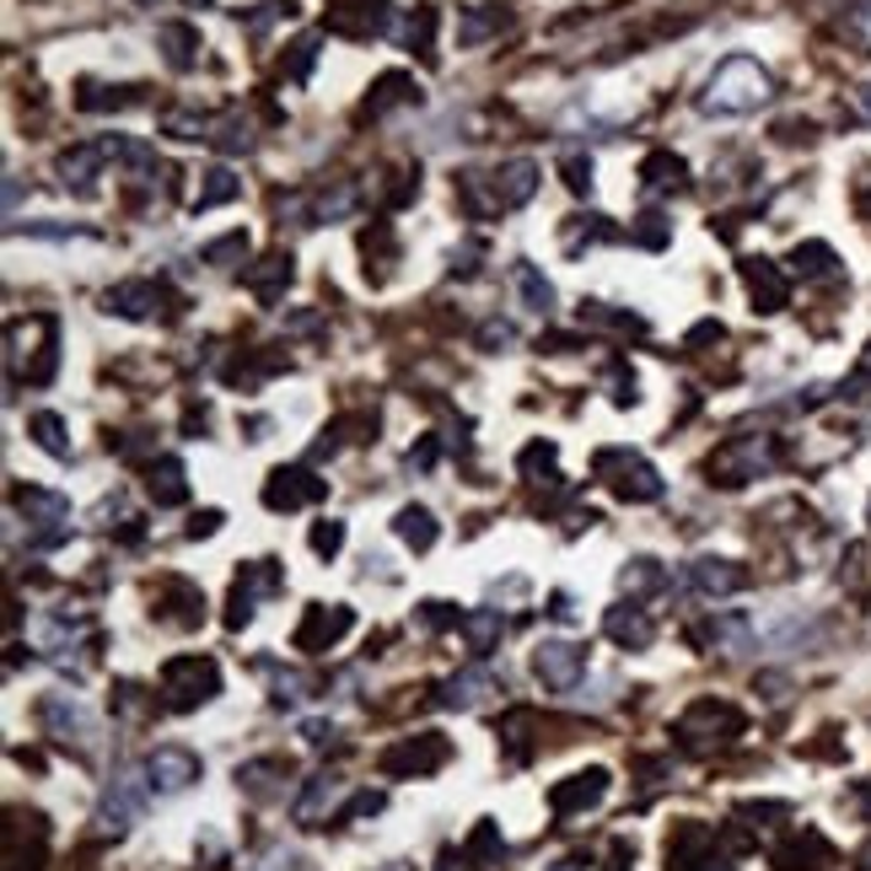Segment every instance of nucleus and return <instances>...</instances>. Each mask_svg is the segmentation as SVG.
I'll return each instance as SVG.
<instances>
[{
  "label": "nucleus",
  "mask_w": 871,
  "mask_h": 871,
  "mask_svg": "<svg viewBox=\"0 0 871 871\" xmlns=\"http://www.w3.org/2000/svg\"><path fill=\"white\" fill-rule=\"evenodd\" d=\"M769 97H775L769 70L758 60H747V55H732V60H721L710 70V81L699 92V114H710V119H743V114H758Z\"/></svg>",
  "instance_id": "nucleus-1"
},
{
  "label": "nucleus",
  "mask_w": 871,
  "mask_h": 871,
  "mask_svg": "<svg viewBox=\"0 0 871 871\" xmlns=\"http://www.w3.org/2000/svg\"><path fill=\"white\" fill-rule=\"evenodd\" d=\"M544 184L538 162L516 156V162H500L496 173H463L457 178V194H463V210L468 216H500V210H516L527 205Z\"/></svg>",
  "instance_id": "nucleus-2"
},
{
  "label": "nucleus",
  "mask_w": 871,
  "mask_h": 871,
  "mask_svg": "<svg viewBox=\"0 0 871 871\" xmlns=\"http://www.w3.org/2000/svg\"><path fill=\"white\" fill-rule=\"evenodd\" d=\"M597 474L614 485V496L619 500H657L662 496V474H657L640 452H629V446L597 452Z\"/></svg>",
  "instance_id": "nucleus-3"
},
{
  "label": "nucleus",
  "mask_w": 871,
  "mask_h": 871,
  "mask_svg": "<svg viewBox=\"0 0 871 871\" xmlns=\"http://www.w3.org/2000/svg\"><path fill=\"white\" fill-rule=\"evenodd\" d=\"M162 688H167V705H173V710H194V705H205V699L221 688V667H216L210 657H173V662L162 667Z\"/></svg>",
  "instance_id": "nucleus-4"
},
{
  "label": "nucleus",
  "mask_w": 871,
  "mask_h": 871,
  "mask_svg": "<svg viewBox=\"0 0 871 871\" xmlns=\"http://www.w3.org/2000/svg\"><path fill=\"white\" fill-rule=\"evenodd\" d=\"M11 506H16V516H27V527H33V544L38 549H49V544H60L65 533H70V500L55 496V490H11Z\"/></svg>",
  "instance_id": "nucleus-5"
},
{
  "label": "nucleus",
  "mask_w": 871,
  "mask_h": 871,
  "mask_svg": "<svg viewBox=\"0 0 871 871\" xmlns=\"http://www.w3.org/2000/svg\"><path fill=\"white\" fill-rule=\"evenodd\" d=\"M769 463H775V441L769 436H743V441H732V446H721L710 457V474H721V485H747Z\"/></svg>",
  "instance_id": "nucleus-6"
},
{
  "label": "nucleus",
  "mask_w": 871,
  "mask_h": 871,
  "mask_svg": "<svg viewBox=\"0 0 871 871\" xmlns=\"http://www.w3.org/2000/svg\"><path fill=\"white\" fill-rule=\"evenodd\" d=\"M194 780H199V758H194L188 747L167 743V747H156V753L146 758V786H151V791H162V797L184 791V786H194Z\"/></svg>",
  "instance_id": "nucleus-7"
},
{
  "label": "nucleus",
  "mask_w": 871,
  "mask_h": 871,
  "mask_svg": "<svg viewBox=\"0 0 871 871\" xmlns=\"http://www.w3.org/2000/svg\"><path fill=\"white\" fill-rule=\"evenodd\" d=\"M533 667H538L544 684L565 694V688L581 684V673H587V646H576V640H544L538 657H533Z\"/></svg>",
  "instance_id": "nucleus-8"
},
{
  "label": "nucleus",
  "mask_w": 871,
  "mask_h": 871,
  "mask_svg": "<svg viewBox=\"0 0 871 871\" xmlns=\"http://www.w3.org/2000/svg\"><path fill=\"white\" fill-rule=\"evenodd\" d=\"M323 479H312L307 468H275L269 474V485H264V506L269 511H297V506H312V500H323Z\"/></svg>",
  "instance_id": "nucleus-9"
},
{
  "label": "nucleus",
  "mask_w": 871,
  "mask_h": 871,
  "mask_svg": "<svg viewBox=\"0 0 871 871\" xmlns=\"http://www.w3.org/2000/svg\"><path fill=\"white\" fill-rule=\"evenodd\" d=\"M38 716H44V727L55 732V743H76L81 753L92 747V716H86L70 694H49V699L38 705Z\"/></svg>",
  "instance_id": "nucleus-10"
},
{
  "label": "nucleus",
  "mask_w": 871,
  "mask_h": 871,
  "mask_svg": "<svg viewBox=\"0 0 871 871\" xmlns=\"http://www.w3.org/2000/svg\"><path fill=\"white\" fill-rule=\"evenodd\" d=\"M328 27L345 38H376L387 33V0H345L328 11Z\"/></svg>",
  "instance_id": "nucleus-11"
},
{
  "label": "nucleus",
  "mask_w": 871,
  "mask_h": 871,
  "mask_svg": "<svg viewBox=\"0 0 871 871\" xmlns=\"http://www.w3.org/2000/svg\"><path fill=\"white\" fill-rule=\"evenodd\" d=\"M743 565L732 560H716V555H705V560H688V587L699 592V597H732V592H743Z\"/></svg>",
  "instance_id": "nucleus-12"
},
{
  "label": "nucleus",
  "mask_w": 871,
  "mask_h": 871,
  "mask_svg": "<svg viewBox=\"0 0 871 871\" xmlns=\"http://www.w3.org/2000/svg\"><path fill=\"white\" fill-rule=\"evenodd\" d=\"M350 624H356L350 608H307V624L297 629V646H302V651H328Z\"/></svg>",
  "instance_id": "nucleus-13"
},
{
  "label": "nucleus",
  "mask_w": 871,
  "mask_h": 871,
  "mask_svg": "<svg viewBox=\"0 0 871 871\" xmlns=\"http://www.w3.org/2000/svg\"><path fill=\"white\" fill-rule=\"evenodd\" d=\"M258 592H280V570H275L269 560L248 565V581H237V592H232V614H227L232 629L253 619V597H258Z\"/></svg>",
  "instance_id": "nucleus-14"
},
{
  "label": "nucleus",
  "mask_w": 871,
  "mask_h": 871,
  "mask_svg": "<svg viewBox=\"0 0 871 871\" xmlns=\"http://www.w3.org/2000/svg\"><path fill=\"white\" fill-rule=\"evenodd\" d=\"M103 162H108V146H76V151H65V156H60L65 188L92 194V188H97V173H103Z\"/></svg>",
  "instance_id": "nucleus-15"
},
{
  "label": "nucleus",
  "mask_w": 871,
  "mask_h": 871,
  "mask_svg": "<svg viewBox=\"0 0 871 871\" xmlns=\"http://www.w3.org/2000/svg\"><path fill=\"white\" fill-rule=\"evenodd\" d=\"M291 253H269V258H258V269H248V291L258 302H280L286 297V286H291Z\"/></svg>",
  "instance_id": "nucleus-16"
},
{
  "label": "nucleus",
  "mask_w": 871,
  "mask_h": 871,
  "mask_svg": "<svg viewBox=\"0 0 871 871\" xmlns=\"http://www.w3.org/2000/svg\"><path fill=\"white\" fill-rule=\"evenodd\" d=\"M485 694H496V678H490V673H457V678L441 684L436 705H441V710H474V705H485Z\"/></svg>",
  "instance_id": "nucleus-17"
},
{
  "label": "nucleus",
  "mask_w": 871,
  "mask_h": 871,
  "mask_svg": "<svg viewBox=\"0 0 871 871\" xmlns=\"http://www.w3.org/2000/svg\"><path fill=\"white\" fill-rule=\"evenodd\" d=\"M743 280H747V291H753V307H758V312H780V307H786V280H780V269H775V264L753 258V264H743Z\"/></svg>",
  "instance_id": "nucleus-18"
},
{
  "label": "nucleus",
  "mask_w": 871,
  "mask_h": 871,
  "mask_svg": "<svg viewBox=\"0 0 871 871\" xmlns=\"http://www.w3.org/2000/svg\"><path fill=\"white\" fill-rule=\"evenodd\" d=\"M603 791H608V775H603V769H587V775H570V786H555L549 802H555V812H576V808L603 802Z\"/></svg>",
  "instance_id": "nucleus-19"
},
{
  "label": "nucleus",
  "mask_w": 871,
  "mask_h": 871,
  "mask_svg": "<svg viewBox=\"0 0 871 871\" xmlns=\"http://www.w3.org/2000/svg\"><path fill=\"white\" fill-rule=\"evenodd\" d=\"M409 103H420V86L404 76V70H387L382 81H376V92L367 97V114L382 119V114H393V108H409Z\"/></svg>",
  "instance_id": "nucleus-20"
},
{
  "label": "nucleus",
  "mask_w": 871,
  "mask_h": 871,
  "mask_svg": "<svg viewBox=\"0 0 871 871\" xmlns=\"http://www.w3.org/2000/svg\"><path fill=\"white\" fill-rule=\"evenodd\" d=\"M156 302H162V286H156V280H125V286L108 291V312H119V317H151Z\"/></svg>",
  "instance_id": "nucleus-21"
},
{
  "label": "nucleus",
  "mask_w": 871,
  "mask_h": 871,
  "mask_svg": "<svg viewBox=\"0 0 871 871\" xmlns=\"http://www.w3.org/2000/svg\"><path fill=\"white\" fill-rule=\"evenodd\" d=\"M441 758H446V743H441L436 732H426L420 743H409V747H398V753H387V758H382V769H387V775H398V769H436Z\"/></svg>",
  "instance_id": "nucleus-22"
},
{
  "label": "nucleus",
  "mask_w": 871,
  "mask_h": 871,
  "mask_svg": "<svg viewBox=\"0 0 871 871\" xmlns=\"http://www.w3.org/2000/svg\"><path fill=\"white\" fill-rule=\"evenodd\" d=\"M511 280H516V291H522V307H533V312H555V286L538 275V264H527V258H516L511 264Z\"/></svg>",
  "instance_id": "nucleus-23"
},
{
  "label": "nucleus",
  "mask_w": 871,
  "mask_h": 871,
  "mask_svg": "<svg viewBox=\"0 0 871 871\" xmlns=\"http://www.w3.org/2000/svg\"><path fill=\"white\" fill-rule=\"evenodd\" d=\"M156 44L167 49V65H173V70H188V65L199 60V33H194L188 22H162V27H156Z\"/></svg>",
  "instance_id": "nucleus-24"
},
{
  "label": "nucleus",
  "mask_w": 871,
  "mask_h": 871,
  "mask_svg": "<svg viewBox=\"0 0 871 871\" xmlns=\"http://www.w3.org/2000/svg\"><path fill=\"white\" fill-rule=\"evenodd\" d=\"M688 178V167H684V156H673V151H651L646 162H640V184L651 188H684Z\"/></svg>",
  "instance_id": "nucleus-25"
},
{
  "label": "nucleus",
  "mask_w": 871,
  "mask_h": 871,
  "mask_svg": "<svg viewBox=\"0 0 871 871\" xmlns=\"http://www.w3.org/2000/svg\"><path fill=\"white\" fill-rule=\"evenodd\" d=\"M608 635L619 640V646H629V651H646L651 646V619L640 614V608H608Z\"/></svg>",
  "instance_id": "nucleus-26"
},
{
  "label": "nucleus",
  "mask_w": 871,
  "mask_h": 871,
  "mask_svg": "<svg viewBox=\"0 0 871 871\" xmlns=\"http://www.w3.org/2000/svg\"><path fill=\"white\" fill-rule=\"evenodd\" d=\"M184 496H188L184 463H178V457H156V463H151V500H156V506H178Z\"/></svg>",
  "instance_id": "nucleus-27"
},
{
  "label": "nucleus",
  "mask_w": 871,
  "mask_h": 871,
  "mask_svg": "<svg viewBox=\"0 0 871 871\" xmlns=\"http://www.w3.org/2000/svg\"><path fill=\"white\" fill-rule=\"evenodd\" d=\"M393 527H398V538H404L409 549H420V555L431 549V544H436V533H441V527H436V516L426 511V506H404Z\"/></svg>",
  "instance_id": "nucleus-28"
},
{
  "label": "nucleus",
  "mask_w": 871,
  "mask_h": 871,
  "mask_svg": "<svg viewBox=\"0 0 871 871\" xmlns=\"http://www.w3.org/2000/svg\"><path fill=\"white\" fill-rule=\"evenodd\" d=\"M500 608H485V614H463V635H468V651L474 657H490L500 646Z\"/></svg>",
  "instance_id": "nucleus-29"
},
{
  "label": "nucleus",
  "mask_w": 871,
  "mask_h": 871,
  "mask_svg": "<svg viewBox=\"0 0 871 871\" xmlns=\"http://www.w3.org/2000/svg\"><path fill=\"white\" fill-rule=\"evenodd\" d=\"M103 817H108V828H129V823L140 817V791L129 786V775L108 786V797H103Z\"/></svg>",
  "instance_id": "nucleus-30"
},
{
  "label": "nucleus",
  "mask_w": 871,
  "mask_h": 871,
  "mask_svg": "<svg viewBox=\"0 0 871 871\" xmlns=\"http://www.w3.org/2000/svg\"><path fill=\"white\" fill-rule=\"evenodd\" d=\"M27 431H33V441H38L49 457H70V436H65V420L55 409H38V415L27 420Z\"/></svg>",
  "instance_id": "nucleus-31"
},
{
  "label": "nucleus",
  "mask_w": 871,
  "mask_h": 871,
  "mask_svg": "<svg viewBox=\"0 0 871 871\" xmlns=\"http://www.w3.org/2000/svg\"><path fill=\"white\" fill-rule=\"evenodd\" d=\"M339 791H345V780H334V775H317V780L307 786V797L297 802V817H302V823H317V817H323V808H334V797H339Z\"/></svg>",
  "instance_id": "nucleus-32"
},
{
  "label": "nucleus",
  "mask_w": 871,
  "mask_h": 871,
  "mask_svg": "<svg viewBox=\"0 0 871 871\" xmlns=\"http://www.w3.org/2000/svg\"><path fill=\"white\" fill-rule=\"evenodd\" d=\"M86 114H97V108H129V103H140L135 97V86H97V81H81V97H76Z\"/></svg>",
  "instance_id": "nucleus-33"
},
{
  "label": "nucleus",
  "mask_w": 871,
  "mask_h": 871,
  "mask_svg": "<svg viewBox=\"0 0 871 871\" xmlns=\"http://www.w3.org/2000/svg\"><path fill=\"white\" fill-rule=\"evenodd\" d=\"M243 184L227 173V167H216V173H205V188L194 194V210H216V205H227V199H237Z\"/></svg>",
  "instance_id": "nucleus-34"
},
{
  "label": "nucleus",
  "mask_w": 871,
  "mask_h": 871,
  "mask_svg": "<svg viewBox=\"0 0 871 871\" xmlns=\"http://www.w3.org/2000/svg\"><path fill=\"white\" fill-rule=\"evenodd\" d=\"M629 237H635L640 248H667V237H673V221H667V216H657V210H646V216L629 227Z\"/></svg>",
  "instance_id": "nucleus-35"
},
{
  "label": "nucleus",
  "mask_w": 871,
  "mask_h": 871,
  "mask_svg": "<svg viewBox=\"0 0 871 871\" xmlns=\"http://www.w3.org/2000/svg\"><path fill=\"white\" fill-rule=\"evenodd\" d=\"M791 264H797V275H808V280H823V275H834V248H823V243H808V248L791 253Z\"/></svg>",
  "instance_id": "nucleus-36"
},
{
  "label": "nucleus",
  "mask_w": 871,
  "mask_h": 871,
  "mask_svg": "<svg viewBox=\"0 0 871 871\" xmlns=\"http://www.w3.org/2000/svg\"><path fill=\"white\" fill-rule=\"evenodd\" d=\"M431 33H436V11H431V5H420V11L404 22V44H409V49H420V55L431 60Z\"/></svg>",
  "instance_id": "nucleus-37"
},
{
  "label": "nucleus",
  "mask_w": 871,
  "mask_h": 871,
  "mask_svg": "<svg viewBox=\"0 0 871 871\" xmlns=\"http://www.w3.org/2000/svg\"><path fill=\"white\" fill-rule=\"evenodd\" d=\"M657 587H667V570L657 560H635L624 570V592H657Z\"/></svg>",
  "instance_id": "nucleus-38"
},
{
  "label": "nucleus",
  "mask_w": 871,
  "mask_h": 871,
  "mask_svg": "<svg viewBox=\"0 0 871 871\" xmlns=\"http://www.w3.org/2000/svg\"><path fill=\"white\" fill-rule=\"evenodd\" d=\"M210 146H221V151H248L253 146V135L248 125L232 114V119H221V125H210Z\"/></svg>",
  "instance_id": "nucleus-39"
},
{
  "label": "nucleus",
  "mask_w": 871,
  "mask_h": 871,
  "mask_svg": "<svg viewBox=\"0 0 871 871\" xmlns=\"http://www.w3.org/2000/svg\"><path fill=\"white\" fill-rule=\"evenodd\" d=\"M506 27V11H485V16H468L463 27H457V44H479V38H490Z\"/></svg>",
  "instance_id": "nucleus-40"
},
{
  "label": "nucleus",
  "mask_w": 871,
  "mask_h": 871,
  "mask_svg": "<svg viewBox=\"0 0 871 871\" xmlns=\"http://www.w3.org/2000/svg\"><path fill=\"white\" fill-rule=\"evenodd\" d=\"M312 60H317V33H302V38L291 44V81H307Z\"/></svg>",
  "instance_id": "nucleus-41"
},
{
  "label": "nucleus",
  "mask_w": 871,
  "mask_h": 871,
  "mask_svg": "<svg viewBox=\"0 0 871 871\" xmlns=\"http://www.w3.org/2000/svg\"><path fill=\"white\" fill-rule=\"evenodd\" d=\"M560 173H565V188H570V194H587V188H592V156H565Z\"/></svg>",
  "instance_id": "nucleus-42"
},
{
  "label": "nucleus",
  "mask_w": 871,
  "mask_h": 871,
  "mask_svg": "<svg viewBox=\"0 0 871 871\" xmlns=\"http://www.w3.org/2000/svg\"><path fill=\"white\" fill-rule=\"evenodd\" d=\"M248 253V232H227L221 243L205 248V264H227V258H243Z\"/></svg>",
  "instance_id": "nucleus-43"
},
{
  "label": "nucleus",
  "mask_w": 871,
  "mask_h": 871,
  "mask_svg": "<svg viewBox=\"0 0 871 871\" xmlns=\"http://www.w3.org/2000/svg\"><path fill=\"white\" fill-rule=\"evenodd\" d=\"M538 468L555 479V441H533V446L522 452V474H538Z\"/></svg>",
  "instance_id": "nucleus-44"
},
{
  "label": "nucleus",
  "mask_w": 871,
  "mask_h": 871,
  "mask_svg": "<svg viewBox=\"0 0 871 871\" xmlns=\"http://www.w3.org/2000/svg\"><path fill=\"white\" fill-rule=\"evenodd\" d=\"M339 544H345V522H317V527H312V549H317V555H334Z\"/></svg>",
  "instance_id": "nucleus-45"
},
{
  "label": "nucleus",
  "mask_w": 871,
  "mask_h": 871,
  "mask_svg": "<svg viewBox=\"0 0 871 871\" xmlns=\"http://www.w3.org/2000/svg\"><path fill=\"white\" fill-rule=\"evenodd\" d=\"M479 345H485V350H500V345H516V328H511V323H485Z\"/></svg>",
  "instance_id": "nucleus-46"
},
{
  "label": "nucleus",
  "mask_w": 871,
  "mask_h": 871,
  "mask_svg": "<svg viewBox=\"0 0 871 871\" xmlns=\"http://www.w3.org/2000/svg\"><path fill=\"white\" fill-rule=\"evenodd\" d=\"M845 398H861V404H867V398H871V372L850 376V382H845Z\"/></svg>",
  "instance_id": "nucleus-47"
},
{
  "label": "nucleus",
  "mask_w": 871,
  "mask_h": 871,
  "mask_svg": "<svg viewBox=\"0 0 871 871\" xmlns=\"http://www.w3.org/2000/svg\"><path fill=\"white\" fill-rule=\"evenodd\" d=\"M420 619L431 624V629H441V624H452L457 614H446V603H426V614H420Z\"/></svg>",
  "instance_id": "nucleus-48"
},
{
  "label": "nucleus",
  "mask_w": 871,
  "mask_h": 871,
  "mask_svg": "<svg viewBox=\"0 0 871 871\" xmlns=\"http://www.w3.org/2000/svg\"><path fill=\"white\" fill-rule=\"evenodd\" d=\"M302 738H307L312 747H323L328 738H334V727H323V721H307V727H302Z\"/></svg>",
  "instance_id": "nucleus-49"
},
{
  "label": "nucleus",
  "mask_w": 871,
  "mask_h": 871,
  "mask_svg": "<svg viewBox=\"0 0 871 871\" xmlns=\"http://www.w3.org/2000/svg\"><path fill=\"white\" fill-rule=\"evenodd\" d=\"M436 463V441H420V452H409V468H431Z\"/></svg>",
  "instance_id": "nucleus-50"
},
{
  "label": "nucleus",
  "mask_w": 871,
  "mask_h": 871,
  "mask_svg": "<svg viewBox=\"0 0 871 871\" xmlns=\"http://www.w3.org/2000/svg\"><path fill=\"white\" fill-rule=\"evenodd\" d=\"M856 108L871 119V81H867V86H856Z\"/></svg>",
  "instance_id": "nucleus-51"
},
{
  "label": "nucleus",
  "mask_w": 871,
  "mask_h": 871,
  "mask_svg": "<svg viewBox=\"0 0 871 871\" xmlns=\"http://www.w3.org/2000/svg\"><path fill=\"white\" fill-rule=\"evenodd\" d=\"M555 619H576V608H570V597H555V608H549Z\"/></svg>",
  "instance_id": "nucleus-52"
},
{
  "label": "nucleus",
  "mask_w": 871,
  "mask_h": 871,
  "mask_svg": "<svg viewBox=\"0 0 871 871\" xmlns=\"http://www.w3.org/2000/svg\"><path fill=\"white\" fill-rule=\"evenodd\" d=\"M614 871H624V867H614Z\"/></svg>",
  "instance_id": "nucleus-53"
}]
</instances>
